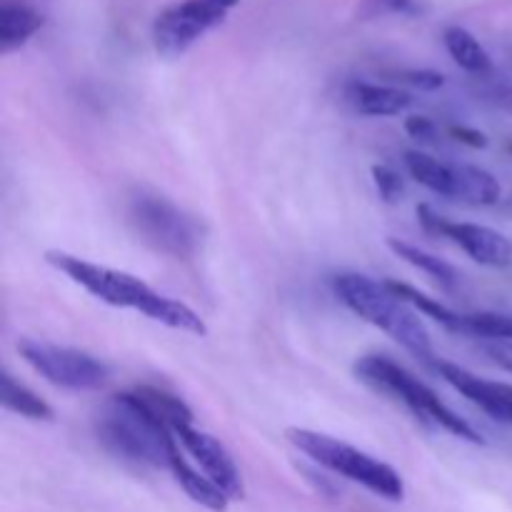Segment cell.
<instances>
[{"instance_id": "cell-1", "label": "cell", "mask_w": 512, "mask_h": 512, "mask_svg": "<svg viewBox=\"0 0 512 512\" xmlns=\"http://www.w3.org/2000/svg\"><path fill=\"white\" fill-rule=\"evenodd\" d=\"M45 260L55 270L68 275L75 285L88 290L100 303L113 305V308L135 310V313H143L145 318L155 320V323L165 325V328L180 330V333L200 335V338L208 335V325L193 308H188L180 300L168 298V295L155 293L148 283H143L135 275L90 263V260L63 253V250H48Z\"/></svg>"}, {"instance_id": "cell-2", "label": "cell", "mask_w": 512, "mask_h": 512, "mask_svg": "<svg viewBox=\"0 0 512 512\" xmlns=\"http://www.w3.org/2000/svg\"><path fill=\"white\" fill-rule=\"evenodd\" d=\"M98 440L118 458L150 468H168L178 453V440L135 393L113 395L95 418Z\"/></svg>"}, {"instance_id": "cell-3", "label": "cell", "mask_w": 512, "mask_h": 512, "mask_svg": "<svg viewBox=\"0 0 512 512\" xmlns=\"http://www.w3.org/2000/svg\"><path fill=\"white\" fill-rule=\"evenodd\" d=\"M333 290L345 308L353 310L365 323L375 325L398 345H403L408 353L418 360L430 363L433 360V343L423 320L418 318V310L410 308L405 300H400L393 290L368 275L343 273L333 280Z\"/></svg>"}, {"instance_id": "cell-4", "label": "cell", "mask_w": 512, "mask_h": 512, "mask_svg": "<svg viewBox=\"0 0 512 512\" xmlns=\"http://www.w3.org/2000/svg\"><path fill=\"white\" fill-rule=\"evenodd\" d=\"M355 375L358 380H363L365 385H370L378 393L390 395L398 403H403L410 413L418 420L430 425H438V428L448 430L450 435L460 440H468L473 445H483V435L473 428L465 418H460L455 410H450L443 400L438 398L435 390H430L428 385L420 378H415L413 373L403 368V365L393 363L385 355H365L355 363Z\"/></svg>"}, {"instance_id": "cell-5", "label": "cell", "mask_w": 512, "mask_h": 512, "mask_svg": "<svg viewBox=\"0 0 512 512\" xmlns=\"http://www.w3.org/2000/svg\"><path fill=\"white\" fill-rule=\"evenodd\" d=\"M285 438L290 445L308 455L323 468L333 470L335 475L353 480V483L363 485L370 493L380 495L385 500H398L405 498V483L388 463H380L373 455L363 453V450L353 448V445L343 443L338 438H330L325 433H315L308 428H288Z\"/></svg>"}, {"instance_id": "cell-6", "label": "cell", "mask_w": 512, "mask_h": 512, "mask_svg": "<svg viewBox=\"0 0 512 512\" xmlns=\"http://www.w3.org/2000/svg\"><path fill=\"white\" fill-rule=\"evenodd\" d=\"M128 215L140 238L158 253L170 255L175 260H190L200 250L203 225L163 195H133Z\"/></svg>"}, {"instance_id": "cell-7", "label": "cell", "mask_w": 512, "mask_h": 512, "mask_svg": "<svg viewBox=\"0 0 512 512\" xmlns=\"http://www.w3.org/2000/svg\"><path fill=\"white\" fill-rule=\"evenodd\" d=\"M405 168L420 185L450 200H463L470 205H495L503 195L498 178L478 165L445 163L433 155L410 150L405 153Z\"/></svg>"}, {"instance_id": "cell-8", "label": "cell", "mask_w": 512, "mask_h": 512, "mask_svg": "<svg viewBox=\"0 0 512 512\" xmlns=\"http://www.w3.org/2000/svg\"><path fill=\"white\" fill-rule=\"evenodd\" d=\"M240 0H178L160 10L153 20L155 53L178 58L193 48L205 33L225 23Z\"/></svg>"}, {"instance_id": "cell-9", "label": "cell", "mask_w": 512, "mask_h": 512, "mask_svg": "<svg viewBox=\"0 0 512 512\" xmlns=\"http://www.w3.org/2000/svg\"><path fill=\"white\" fill-rule=\"evenodd\" d=\"M18 353L40 378H45L55 388L98 390L108 383V365L85 350L63 348V345L43 343L35 338H20Z\"/></svg>"}, {"instance_id": "cell-10", "label": "cell", "mask_w": 512, "mask_h": 512, "mask_svg": "<svg viewBox=\"0 0 512 512\" xmlns=\"http://www.w3.org/2000/svg\"><path fill=\"white\" fill-rule=\"evenodd\" d=\"M418 220L428 233L450 238L455 245H460L475 263L488 265V268H508L512 263V240L500 230L478 223H450L425 203L418 205Z\"/></svg>"}, {"instance_id": "cell-11", "label": "cell", "mask_w": 512, "mask_h": 512, "mask_svg": "<svg viewBox=\"0 0 512 512\" xmlns=\"http://www.w3.org/2000/svg\"><path fill=\"white\" fill-rule=\"evenodd\" d=\"M175 440L200 465V473L208 475L230 500H243L245 488L238 465H235V460L230 458V453L218 438H213L205 430L193 428V425H185L175 433Z\"/></svg>"}, {"instance_id": "cell-12", "label": "cell", "mask_w": 512, "mask_h": 512, "mask_svg": "<svg viewBox=\"0 0 512 512\" xmlns=\"http://www.w3.org/2000/svg\"><path fill=\"white\" fill-rule=\"evenodd\" d=\"M435 370H438L440 378H443L445 383L453 385L463 398H468L470 403H475L480 410H485L490 418L503 420V423L512 425V385L478 378V375H473L470 370L453 363H445V360H438V363H435Z\"/></svg>"}, {"instance_id": "cell-13", "label": "cell", "mask_w": 512, "mask_h": 512, "mask_svg": "<svg viewBox=\"0 0 512 512\" xmlns=\"http://www.w3.org/2000/svg\"><path fill=\"white\" fill-rule=\"evenodd\" d=\"M345 98L350 100L360 115H375V118H385V115H398L410 108L413 98L410 93L400 88H390V85H375V83H350L345 88Z\"/></svg>"}, {"instance_id": "cell-14", "label": "cell", "mask_w": 512, "mask_h": 512, "mask_svg": "<svg viewBox=\"0 0 512 512\" xmlns=\"http://www.w3.org/2000/svg\"><path fill=\"white\" fill-rule=\"evenodd\" d=\"M170 473L175 475V480L180 483V488L188 493V498L193 500V503H198L200 508L210 510V512H225L228 510V503L230 498L223 493V490L218 488V485L213 483V480L208 478L205 473H200V470H195L193 465L188 463V460L183 458V453L173 455V463H170Z\"/></svg>"}, {"instance_id": "cell-15", "label": "cell", "mask_w": 512, "mask_h": 512, "mask_svg": "<svg viewBox=\"0 0 512 512\" xmlns=\"http://www.w3.org/2000/svg\"><path fill=\"white\" fill-rule=\"evenodd\" d=\"M43 15L25 3H10L5 0L0 5V53H13L23 48L40 28H43Z\"/></svg>"}, {"instance_id": "cell-16", "label": "cell", "mask_w": 512, "mask_h": 512, "mask_svg": "<svg viewBox=\"0 0 512 512\" xmlns=\"http://www.w3.org/2000/svg\"><path fill=\"white\" fill-rule=\"evenodd\" d=\"M445 50L450 53V58L460 65L463 70L475 75H483L493 68V60H490L488 50L480 45V40L475 38L470 30L460 28V25H450L443 35Z\"/></svg>"}, {"instance_id": "cell-17", "label": "cell", "mask_w": 512, "mask_h": 512, "mask_svg": "<svg viewBox=\"0 0 512 512\" xmlns=\"http://www.w3.org/2000/svg\"><path fill=\"white\" fill-rule=\"evenodd\" d=\"M133 393L135 398L150 410V415H153L155 420H160L173 435L178 433L180 428H185V425H193V413H190L188 405L180 398H175V395L163 393V390L158 388H150V385L135 388Z\"/></svg>"}, {"instance_id": "cell-18", "label": "cell", "mask_w": 512, "mask_h": 512, "mask_svg": "<svg viewBox=\"0 0 512 512\" xmlns=\"http://www.w3.org/2000/svg\"><path fill=\"white\" fill-rule=\"evenodd\" d=\"M0 403L5 410L23 415L28 420H53V408L43 398H38L33 390L18 383L10 373L0 375Z\"/></svg>"}, {"instance_id": "cell-19", "label": "cell", "mask_w": 512, "mask_h": 512, "mask_svg": "<svg viewBox=\"0 0 512 512\" xmlns=\"http://www.w3.org/2000/svg\"><path fill=\"white\" fill-rule=\"evenodd\" d=\"M388 248L393 250L398 258H403L405 263H410L413 268L423 270L425 275H430V278H433L438 285H443V288L453 290L455 283H458V273H455L453 265L445 263V260L438 258V255L425 253V250H420L418 245L405 243V240L400 238H388Z\"/></svg>"}, {"instance_id": "cell-20", "label": "cell", "mask_w": 512, "mask_h": 512, "mask_svg": "<svg viewBox=\"0 0 512 512\" xmlns=\"http://www.w3.org/2000/svg\"><path fill=\"white\" fill-rule=\"evenodd\" d=\"M430 13V0H358L355 18L383 20V18H423Z\"/></svg>"}, {"instance_id": "cell-21", "label": "cell", "mask_w": 512, "mask_h": 512, "mask_svg": "<svg viewBox=\"0 0 512 512\" xmlns=\"http://www.w3.org/2000/svg\"><path fill=\"white\" fill-rule=\"evenodd\" d=\"M458 333L480 340H512V315L493 313V310L460 315Z\"/></svg>"}, {"instance_id": "cell-22", "label": "cell", "mask_w": 512, "mask_h": 512, "mask_svg": "<svg viewBox=\"0 0 512 512\" xmlns=\"http://www.w3.org/2000/svg\"><path fill=\"white\" fill-rule=\"evenodd\" d=\"M385 285H388L390 290H393L395 295H398L400 300H405V303L410 305V308L420 310L423 315H428V318L438 320L443 328L453 330V333H458V323H460V315L453 313L450 308H445L443 303H438V300L428 298V295H423L420 290L410 288L408 283H398V280H385Z\"/></svg>"}, {"instance_id": "cell-23", "label": "cell", "mask_w": 512, "mask_h": 512, "mask_svg": "<svg viewBox=\"0 0 512 512\" xmlns=\"http://www.w3.org/2000/svg\"><path fill=\"white\" fill-rule=\"evenodd\" d=\"M373 180L385 203H398L403 198V180H400V175L393 168H388V165H373Z\"/></svg>"}, {"instance_id": "cell-24", "label": "cell", "mask_w": 512, "mask_h": 512, "mask_svg": "<svg viewBox=\"0 0 512 512\" xmlns=\"http://www.w3.org/2000/svg\"><path fill=\"white\" fill-rule=\"evenodd\" d=\"M480 350L490 363L512 373V340H480Z\"/></svg>"}, {"instance_id": "cell-25", "label": "cell", "mask_w": 512, "mask_h": 512, "mask_svg": "<svg viewBox=\"0 0 512 512\" xmlns=\"http://www.w3.org/2000/svg\"><path fill=\"white\" fill-rule=\"evenodd\" d=\"M395 80H403V83L415 85L420 90H438L443 88L445 78L435 70H403V73L395 75Z\"/></svg>"}, {"instance_id": "cell-26", "label": "cell", "mask_w": 512, "mask_h": 512, "mask_svg": "<svg viewBox=\"0 0 512 512\" xmlns=\"http://www.w3.org/2000/svg\"><path fill=\"white\" fill-rule=\"evenodd\" d=\"M405 130H408L410 138L423 140V143H433L435 135H438L435 123L430 118H425V115H410V118L405 120Z\"/></svg>"}, {"instance_id": "cell-27", "label": "cell", "mask_w": 512, "mask_h": 512, "mask_svg": "<svg viewBox=\"0 0 512 512\" xmlns=\"http://www.w3.org/2000/svg\"><path fill=\"white\" fill-rule=\"evenodd\" d=\"M448 133L453 135L458 143L470 145V148H488V138H485V133H480V130L475 128H468V125H450Z\"/></svg>"}, {"instance_id": "cell-28", "label": "cell", "mask_w": 512, "mask_h": 512, "mask_svg": "<svg viewBox=\"0 0 512 512\" xmlns=\"http://www.w3.org/2000/svg\"><path fill=\"white\" fill-rule=\"evenodd\" d=\"M498 103L503 105V108L508 110V113H512V85H510V88L500 90V93H498Z\"/></svg>"}, {"instance_id": "cell-29", "label": "cell", "mask_w": 512, "mask_h": 512, "mask_svg": "<svg viewBox=\"0 0 512 512\" xmlns=\"http://www.w3.org/2000/svg\"><path fill=\"white\" fill-rule=\"evenodd\" d=\"M508 150H510V153H512V143H510V145H508Z\"/></svg>"}]
</instances>
